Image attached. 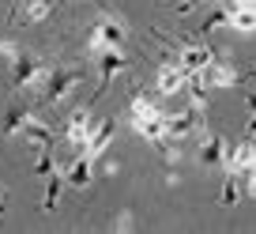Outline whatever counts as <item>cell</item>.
<instances>
[{"instance_id":"cell-1","label":"cell","mask_w":256,"mask_h":234,"mask_svg":"<svg viewBox=\"0 0 256 234\" xmlns=\"http://www.w3.org/2000/svg\"><path fill=\"white\" fill-rule=\"evenodd\" d=\"M12 61H16V68H12V80H16V87L30 91V87H42V83L49 80V68L42 65L34 53H12Z\"/></svg>"},{"instance_id":"cell-2","label":"cell","mask_w":256,"mask_h":234,"mask_svg":"<svg viewBox=\"0 0 256 234\" xmlns=\"http://www.w3.org/2000/svg\"><path fill=\"white\" fill-rule=\"evenodd\" d=\"M120 46H124V23H117V19H102V23L90 31V53L120 49Z\"/></svg>"},{"instance_id":"cell-3","label":"cell","mask_w":256,"mask_h":234,"mask_svg":"<svg viewBox=\"0 0 256 234\" xmlns=\"http://www.w3.org/2000/svg\"><path fill=\"white\" fill-rule=\"evenodd\" d=\"M256 170V144L248 140V144H238L226 151V174H234V178L245 181L248 174Z\"/></svg>"},{"instance_id":"cell-4","label":"cell","mask_w":256,"mask_h":234,"mask_svg":"<svg viewBox=\"0 0 256 234\" xmlns=\"http://www.w3.org/2000/svg\"><path fill=\"white\" fill-rule=\"evenodd\" d=\"M90 132H94V117H90L87 110H76L72 117H68V129H64L68 144H72V147H87Z\"/></svg>"},{"instance_id":"cell-5","label":"cell","mask_w":256,"mask_h":234,"mask_svg":"<svg viewBox=\"0 0 256 234\" xmlns=\"http://www.w3.org/2000/svg\"><path fill=\"white\" fill-rule=\"evenodd\" d=\"M230 83H234V68L215 61V57H211V65H204L196 72V87H230Z\"/></svg>"},{"instance_id":"cell-6","label":"cell","mask_w":256,"mask_h":234,"mask_svg":"<svg viewBox=\"0 0 256 234\" xmlns=\"http://www.w3.org/2000/svg\"><path fill=\"white\" fill-rule=\"evenodd\" d=\"M23 144L38 147V151H49V147H53V129L42 125V121H34V117H26L23 121Z\"/></svg>"},{"instance_id":"cell-7","label":"cell","mask_w":256,"mask_h":234,"mask_svg":"<svg viewBox=\"0 0 256 234\" xmlns=\"http://www.w3.org/2000/svg\"><path fill=\"white\" fill-rule=\"evenodd\" d=\"M49 87H46V102H60L68 91L80 83V72H49Z\"/></svg>"},{"instance_id":"cell-8","label":"cell","mask_w":256,"mask_h":234,"mask_svg":"<svg viewBox=\"0 0 256 234\" xmlns=\"http://www.w3.org/2000/svg\"><path fill=\"white\" fill-rule=\"evenodd\" d=\"M177 65H181L188 76H196L204 65H211V49L208 46H184L181 53H177Z\"/></svg>"},{"instance_id":"cell-9","label":"cell","mask_w":256,"mask_h":234,"mask_svg":"<svg viewBox=\"0 0 256 234\" xmlns=\"http://www.w3.org/2000/svg\"><path fill=\"white\" fill-rule=\"evenodd\" d=\"M184 80H188V72H184L181 65H162V72H158V95H181Z\"/></svg>"},{"instance_id":"cell-10","label":"cell","mask_w":256,"mask_h":234,"mask_svg":"<svg viewBox=\"0 0 256 234\" xmlns=\"http://www.w3.org/2000/svg\"><path fill=\"white\" fill-rule=\"evenodd\" d=\"M94 57H98V76H102V83H110L113 76L128 65V57L120 53V49H102V53H94Z\"/></svg>"},{"instance_id":"cell-11","label":"cell","mask_w":256,"mask_h":234,"mask_svg":"<svg viewBox=\"0 0 256 234\" xmlns=\"http://www.w3.org/2000/svg\"><path fill=\"white\" fill-rule=\"evenodd\" d=\"M90 166H94V159H90L87 151H83V155H76V159H72V166H68V174H64V181H68V185H76V189H80V185H87V181H90Z\"/></svg>"},{"instance_id":"cell-12","label":"cell","mask_w":256,"mask_h":234,"mask_svg":"<svg viewBox=\"0 0 256 234\" xmlns=\"http://www.w3.org/2000/svg\"><path fill=\"white\" fill-rule=\"evenodd\" d=\"M113 132H117V125H113V121H102L94 132H90V140H87V147H83V151H87L90 159H98V155L106 151V144L113 140Z\"/></svg>"},{"instance_id":"cell-13","label":"cell","mask_w":256,"mask_h":234,"mask_svg":"<svg viewBox=\"0 0 256 234\" xmlns=\"http://www.w3.org/2000/svg\"><path fill=\"white\" fill-rule=\"evenodd\" d=\"M226 19H230V27L234 31H241V34H252L256 31V8H226Z\"/></svg>"},{"instance_id":"cell-14","label":"cell","mask_w":256,"mask_h":234,"mask_svg":"<svg viewBox=\"0 0 256 234\" xmlns=\"http://www.w3.org/2000/svg\"><path fill=\"white\" fill-rule=\"evenodd\" d=\"M226 151H230V147H226L218 136H208V140H204V151H200V159L208 162V166H226Z\"/></svg>"},{"instance_id":"cell-15","label":"cell","mask_w":256,"mask_h":234,"mask_svg":"<svg viewBox=\"0 0 256 234\" xmlns=\"http://www.w3.org/2000/svg\"><path fill=\"white\" fill-rule=\"evenodd\" d=\"M49 16V0H26L23 4V19L26 23H42Z\"/></svg>"},{"instance_id":"cell-16","label":"cell","mask_w":256,"mask_h":234,"mask_svg":"<svg viewBox=\"0 0 256 234\" xmlns=\"http://www.w3.org/2000/svg\"><path fill=\"white\" fill-rule=\"evenodd\" d=\"M56 193H60V178L53 174V181H49V193H46V208H53V204H56Z\"/></svg>"},{"instance_id":"cell-17","label":"cell","mask_w":256,"mask_h":234,"mask_svg":"<svg viewBox=\"0 0 256 234\" xmlns=\"http://www.w3.org/2000/svg\"><path fill=\"white\" fill-rule=\"evenodd\" d=\"M245 193H248V196H256V170L245 178Z\"/></svg>"},{"instance_id":"cell-18","label":"cell","mask_w":256,"mask_h":234,"mask_svg":"<svg viewBox=\"0 0 256 234\" xmlns=\"http://www.w3.org/2000/svg\"><path fill=\"white\" fill-rule=\"evenodd\" d=\"M248 136L256 140V113H252V121H248Z\"/></svg>"},{"instance_id":"cell-19","label":"cell","mask_w":256,"mask_h":234,"mask_svg":"<svg viewBox=\"0 0 256 234\" xmlns=\"http://www.w3.org/2000/svg\"><path fill=\"white\" fill-rule=\"evenodd\" d=\"M248 110H252V113H256V95H248Z\"/></svg>"},{"instance_id":"cell-20","label":"cell","mask_w":256,"mask_h":234,"mask_svg":"<svg viewBox=\"0 0 256 234\" xmlns=\"http://www.w3.org/2000/svg\"><path fill=\"white\" fill-rule=\"evenodd\" d=\"M4 53H12V49H8V46H0V57H4Z\"/></svg>"},{"instance_id":"cell-21","label":"cell","mask_w":256,"mask_h":234,"mask_svg":"<svg viewBox=\"0 0 256 234\" xmlns=\"http://www.w3.org/2000/svg\"><path fill=\"white\" fill-rule=\"evenodd\" d=\"M218 4H226V0H218Z\"/></svg>"}]
</instances>
